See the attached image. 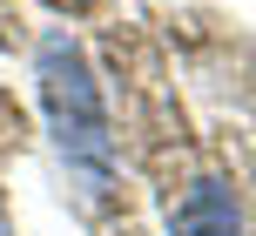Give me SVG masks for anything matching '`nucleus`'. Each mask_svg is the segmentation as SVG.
I'll return each mask as SVG.
<instances>
[{
	"mask_svg": "<svg viewBox=\"0 0 256 236\" xmlns=\"http://www.w3.org/2000/svg\"><path fill=\"white\" fill-rule=\"evenodd\" d=\"M168 236H243V202L222 176H196L168 210Z\"/></svg>",
	"mask_w": 256,
	"mask_h": 236,
	"instance_id": "nucleus-2",
	"label": "nucleus"
},
{
	"mask_svg": "<svg viewBox=\"0 0 256 236\" xmlns=\"http://www.w3.org/2000/svg\"><path fill=\"white\" fill-rule=\"evenodd\" d=\"M34 94H40V122H48V142L74 182V196L108 202L115 196V122H108L102 81L68 27H48L34 40Z\"/></svg>",
	"mask_w": 256,
	"mask_h": 236,
	"instance_id": "nucleus-1",
	"label": "nucleus"
},
{
	"mask_svg": "<svg viewBox=\"0 0 256 236\" xmlns=\"http://www.w3.org/2000/svg\"><path fill=\"white\" fill-rule=\"evenodd\" d=\"M0 236H14V223H7V202H0Z\"/></svg>",
	"mask_w": 256,
	"mask_h": 236,
	"instance_id": "nucleus-3",
	"label": "nucleus"
}]
</instances>
